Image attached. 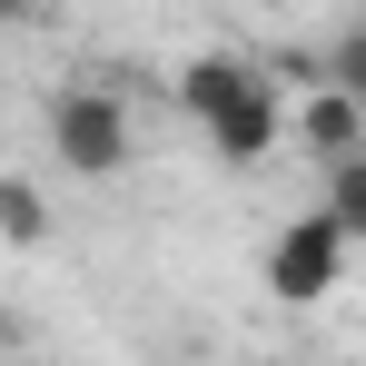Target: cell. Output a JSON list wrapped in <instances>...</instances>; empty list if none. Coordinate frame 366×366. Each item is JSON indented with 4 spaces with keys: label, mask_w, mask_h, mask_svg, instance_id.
<instances>
[{
    "label": "cell",
    "mask_w": 366,
    "mask_h": 366,
    "mask_svg": "<svg viewBox=\"0 0 366 366\" xmlns=\"http://www.w3.org/2000/svg\"><path fill=\"white\" fill-rule=\"evenodd\" d=\"M179 109L208 129V149H218L228 169H257V159L287 139V89H277L267 69L228 60V50H208V60L179 69Z\"/></svg>",
    "instance_id": "obj_1"
},
{
    "label": "cell",
    "mask_w": 366,
    "mask_h": 366,
    "mask_svg": "<svg viewBox=\"0 0 366 366\" xmlns=\"http://www.w3.org/2000/svg\"><path fill=\"white\" fill-rule=\"evenodd\" d=\"M129 149H139V129H129V99H119V89H99V79L50 89V159H60L69 179H119Z\"/></svg>",
    "instance_id": "obj_2"
},
{
    "label": "cell",
    "mask_w": 366,
    "mask_h": 366,
    "mask_svg": "<svg viewBox=\"0 0 366 366\" xmlns=\"http://www.w3.org/2000/svg\"><path fill=\"white\" fill-rule=\"evenodd\" d=\"M347 257H357V238L317 208V218H287L277 228V247H267V287L287 307H317L327 287H347Z\"/></svg>",
    "instance_id": "obj_3"
},
{
    "label": "cell",
    "mask_w": 366,
    "mask_h": 366,
    "mask_svg": "<svg viewBox=\"0 0 366 366\" xmlns=\"http://www.w3.org/2000/svg\"><path fill=\"white\" fill-rule=\"evenodd\" d=\"M287 139H307L317 159L366 149V89H357V79H317V89L297 99V119H287Z\"/></svg>",
    "instance_id": "obj_4"
},
{
    "label": "cell",
    "mask_w": 366,
    "mask_h": 366,
    "mask_svg": "<svg viewBox=\"0 0 366 366\" xmlns=\"http://www.w3.org/2000/svg\"><path fill=\"white\" fill-rule=\"evenodd\" d=\"M0 238L10 247H50V198H40V179H20V169H0Z\"/></svg>",
    "instance_id": "obj_5"
},
{
    "label": "cell",
    "mask_w": 366,
    "mask_h": 366,
    "mask_svg": "<svg viewBox=\"0 0 366 366\" xmlns=\"http://www.w3.org/2000/svg\"><path fill=\"white\" fill-rule=\"evenodd\" d=\"M327 218H337L347 238H366V149L327 159Z\"/></svg>",
    "instance_id": "obj_6"
},
{
    "label": "cell",
    "mask_w": 366,
    "mask_h": 366,
    "mask_svg": "<svg viewBox=\"0 0 366 366\" xmlns=\"http://www.w3.org/2000/svg\"><path fill=\"white\" fill-rule=\"evenodd\" d=\"M30 20H50V0H0V30H30Z\"/></svg>",
    "instance_id": "obj_7"
}]
</instances>
